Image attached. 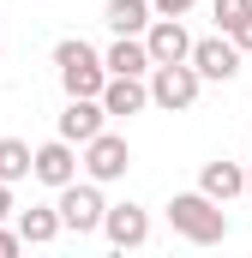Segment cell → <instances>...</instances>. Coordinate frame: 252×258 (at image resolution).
I'll return each mask as SVG.
<instances>
[{
  "label": "cell",
  "mask_w": 252,
  "mask_h": 258,
  "mask_svg": "<svg viewBox=\"0 0 252 258\" xmlns=\"http://www.w3.org/2000/svg\"><path fill=\"white\" fill-rule=\"evenodd\" d=\"M168 222H174V234L192 240V246H222L228 240V216H222V204L204 192V186L168 198Z\"/></svg>",
  "instance_id": "6da1fadb"
},
{
  "label": "cell",
  "mask_w": 252,
  "mask_h": 258,
  "mask_svg": "<svg viewBox=\"0 0 252 258\" xmlns=\"http://www.w3.org/2000/svg\"><path fill=\"white\" fill-rule=\"evenodd\" d=\"M54 72H60V84H66V96H102L108 90V60L84 42V36H66L60 48H54Z\"/></svg>",
  "instance_id": "7a4b0ae2"
},
{
  "label": "cell",
  "mask_w": 252,
  "mask_h": 258,
  "mask_svg": "<svg viewBox=\"0 0 252 258\" xmlns=\"http://www.w3.org/2000/svg\"><path fill=\"white\" fill-rule=\"evenodd\" d=\"M198 84H204V72L192 60H174V66H150V102L156 108H168V114H180L198 102Z\"/></svg>",
  "instance_id": "3957f363"
},
{
  "label": "cell",
  "mask_w": 252,
  "mask_h": 258,
  "mask_svg": "<svg viewBox=\"0 0 252 258\" xmlns=\"http://www.w3.org/2000/svg\"><path fill=\"white\" fill-rule=\"evenodd\" d=\"M102 180H72V186H60V222L72 228V234H96L102 228V216H108V204H102V192H96Z\"/></svg>",
  "instance_id": "277c9868"
},
{
  "label": "cell",
  "mask_w": 252,
  "mask_h": 258,
  "mask_svg": "<svg viewBox=\"0 0 252 258\" xmlns=\"http://www.w3.org/2000/svg\"><path fill=\"white\" fill-rule=\"evenodd\" d=\"M126 168H132V150H126L120 132H96V138L84 144V174H90V180H120Z\"/></svg>",
  "instance_id": "5b68a950"
},
{
  "label": "cell",
  "mask_w": 252,
  "mask_h": 258,
  "mask_svg": "<svg viewBox=\"0 0 252 258\" xmlns=\"http://www.w3.org/2000/svg\"><path fill=\"white\" fill-rule=\"evenodd\" d=\"M192 66L204 72V78H216V84H228L234 72H240V42L222 30V36H198L192 42Z\"/></svg>",
  "instance_id": "8992f818"
},
{
  "label": "cell",
  "mask_w": 252,
  "mask_h": 258,
  "mask_svg": "<svg viewBox=\"0 0 252 258\" xmlns=\"http://www.w3.org/2000/svg\"><path fill=\"white\" fill-rule=\"evenodd\" d=\"M102 234H108V246H120V252L144 246V240H150V210H144V204H108Z\"/></svg>",
  "instance_id": "52a82bcc"
},
{
  "label": "cell",
  "mask_w": 252,
  "mask_h": 258,
  "mask_svg": "<svg viewBox=\"0 0 252 258\" xmlns=\"http://www.w3.org/2000/svg\"><path fill=\"white\" fill-rule=\"evenodd\" d=\"M96 132H108V108H102V96H66L60 138H72V144H90Z\"/></svg>",
  "instance_id": "ba28073f"
},
{
  "label": "cell",
  "mask_w": 252,
  "mask_h": 258,
  "mask_svg": "<svg viewBox=\"0 0 252 258\" xmlns=\"http://www.w3.org/2000/svg\"><path fill=\"white\" fill-rule=\"evenodd\" d=\"M144 42H150V60L156 66H174V60H192V36L180 18H156L150 30H144Z\"/></svg>",
  "instance_id": "9c48e42d"
},
{
  "label": "cell",
  "mask_w": 252,
  "mask_h": 258,
  "mask_svg": "<svg viewBox=\"0 0 252 258\" xmlns=\"http://www.w3.org/2000/svg\"><path fill=\"white\" fill-rule=\"evenodd\" d=\"M102 108H108V120L144 114V108H150V84H144V78H132V72H114V78H108V90H102Z\"/></svg>",
  "instance_id": "30bf717a"
},
{
  "label": "cell",
  "mask_w": 252,
  "mask_h": 258,
  "mask_svg": "<svg viewBox=\"0 0 252 258\" xmlns=\"http://www.w3.org/2000/svg\"><path fill=\"white\" fill-rule=\"evenodd\" d=\"M36 180H42V186H54V192L78 180V156H72V138H54V144H42V150H36Z\"/></svg>",
  "instance_id": "8fae6325"
},
{
  "label": "cell",
  "mask_w": 252,
  "mask_h": 258,
  "mask_svg": "<svg viewBox=\"0 0 252 258\" xmlns=\"http://www.w3.org/2000/svg\"><path fill=\"white\" fill-rule=\"evenodd\" d=\"M18 234H24V246H48V240H60V234H66L60 204H30V210H18Z\"/></svg>",
  "instance_id": "7c38bea8"
},
{
  "label": "cell",
  "mask_w": 252,
  "mask_h": 258,
  "mask_svg": "<svg viewBox=\"0 0 252 258\" xmlns=\"http://www.w3.org/2000/svg\"><path fill=\"white\" fill-rule=\"evenodd\" d=\"M198 186L216 198V204H228V198H240V192H246V168H240V162H228V156H216V162H204Z\"/></svg>",
  "instance_id": "4fadbf2b"
},
{
  "label": "cell",
  "mask_w": 252,
  "mask_h": 258,
  "mask_svg": "<svg viewBox=\"0 0 252 258\" xmlns=\"http://www.w3.org/2000/svg\"><path fill=\"white\" fill-rule=\"evenodd\" d=\"M150 12H156L150 0H108V6H102V24H108L114 36H144V30L156 24Z\"/></svg>",
  "instance_id": "5bb4252c"
},
{
  "label": "cell",
  "mask_w": 252,
  "mask_h": 258,
  "mask_svg": "<svg viewBox=\"0 0 252 258\" xmlns=\"http://www.w3.org/2000/svg\"><path fill=\"white\" fill-rule=\"evenodd\" d=\"M102 60H108V72H132V78H150V66H156L144 36H120V42H114Z\"/></svg>",
  "instance_id": "9a60e30c"
},
{
  "label": "cell",
  "mask_w": 252,
  "mask_h": 258,
  "mask_svg": "<svg viewBox=\"0 0 252 258\" xmlns=\"http://www.w3.org/2000/svg\"><path fill=\"white\" fill-rule=\"evenodd\" d=\"M0 180H36V150L24 138H0Z\"/></svg>",
  "instance_id": "2e32d148"
},
{
  "label": "cell",
  "mask_w": 252,
  "mask_h": 258,
  "mask_svg": "<svg viewBox=\"0 0 252 258\" xmlns=\"http://www.w3.org/2000/svg\"><path fill=\"white\" fill-rule=\"evenodd\" d=\"M210 6H216V30H234V24L252 12V0H210Z\"/></svg>",
  "instance_id": "e0dca14e"
},
{
  "label": "cell",
  "mask_w": 252,
  "mask_h": 258,
  "mask_svg": "<svg viewBox=\"0 0 252 258\" xmlns=\"http://www.w3.org/2000/svg\"><path fill=\"white\" fill-rule=\"evenodd\" d=\"M24 252V234L18 228H0V258H18Z\"/></svg>",
  "instance_id": "ac0fdd59"
},
{
  "label": "cell",
  "mask_w": 252,
  "mask_h": 258,
  "mask_svg": "<svg viewBox=\"0 0 252 258\" xmlns=\"http://www.w3.org/2000/svg\"><path fill=\"white\" fill-rule=\"evenodd\" d=\"M198 0H156V18H180V12H192Z\"/></svg>",
  "instance_id": "d6986e66"
},
{
  "label": "cell",
  "mask_w": 252,
  "mask_h": 258,
  "mask_svg": "<svg viewBox=\"0 0 252 258\" xmlns=\"http://www.w3.org/2000/svg\"><path fill=\"white\" fill-rule=\"evenodd\" d=\"M228 36L240 42V54H252V12H246V18H240V24H234V30H228Z\"/></svg>",
  "instance_id": "ffe728a7"
},
{
  "label": "cell",
  "mask_w": 252,
  "mask_h": 258,
  "mask_svg": "<svg viewBox=\"0 0 252 258\" xmlns=\"http://www.w3.org/2000/svg\"><path fill=\"white\" fill-rule=\"evenodd\" d=\"M12 216V180H0V222Z\"/></svg>",
  "instance_id": "44dd1931"
},
{
  "label": "cell",
  "mask_w": 252,
  "mask_h": 258,
  "mask_svg": "<svg viewBox=\"0 0 252 258\" xmlns=\"http://www.w3.org/2000/svg\"><path fill=\"white\" fill-rule=\"evenodd\" d=\"M246 192H252V168H246Z\"/></svg>",
  "instance_id": "7402d4cb"
}]
</instances>
